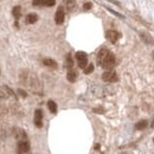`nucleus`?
Here are the masks:
<instances>
[{"label": "nucleus", "mask_w": 154, "mask_h": 154, "mask_svg": "<svg viewBox=\"0 0 154 154\" xmlns=\"http://www.w3.org/2000/svg\"><path fill=\"white\" fill-rule=\"evenodd\" d=\"M37 20H38V16L36 13H30L26 16L25 21H26V24H35Z\"/></svg>", "instance_id": "dca6fc26"}, {"label": "nucleus", "mask_w": 154, "mask_h": 154, "mask_svg": "<svg viewBox=\"0 0 154 154\" xmlns=\"http://www.w3.org/2000/svg\"><path fill=\"white\" fill-rule=\"evenodd\" d=\"M147 125H148V123H147V121H146V120H142V121H140V122H137V123H136L135 128L141 131V129H145V128L147 127Z\"/></svg>", "instance_id": "6ab92c4d"}, {"label": "nucleus", "mask_w": 154, "mask_h": 154, "mask_svg": "<svg viewBox=\"0 0 154 154\" xmlns=\"http://www.w3.org/2000/svg\"><path fill=\"white\" fill-rule=\"evenodd\" d=\"M43 64L46 65V66H49V68H52V69H56V68H57L56 60H54V59H51V58H45V59L43 60Z\"/></svg>", "instance_id": "2eb2a0df"}, {"label": "nucleus", "mask_w": 154, "mask_h": 154, "mask_svg": "<svg viewBox=\"0 0 154 154\" xmlns=\"http://www.w3.org/2000/svg\"><path fill=\"white\" fill-rule=\"evenodd\" d=\"M76 59H77V64L81 69H84L87 65H88V56L85 52L83 51H78L76 52Z\"/></svg>", "instance_id": "7ed1b4c3"}, {"label": "nucleus", "mask_w": 154, "mask_h": 154, "mask_svg": "<svg viewBox=\"0 0 154 154\" xmlns=\"http://www.w3.org/2000/svg\"><path fill=\"white\" fill-rule=\"evenodd\" d=\"M65 19V12H64V7L63 6H59L56 11V14H55V21L57 25H62L64 23Z\"/></svg>", "instance_id": "20e7f679"}, {"label": "nucleus", "mask_w": 154, "mask_h": 154, "mask_svg": "<svg viewBox=\"0 0 154 154\" xmlns=\"http://www.w3.org/2000/svg\"><path fill=\"white\" fill-rule=\"evenodd\" d=\"M35 126L37 128H42L43 127V112L40 109H37L35 112V119H33Z\"/></svg>", "instance_id": "423d86ee"}, {"label": "nucleus", "mask_w": 154, "mask_h": 154, "mask_svg": "<svg viewBox=\"0 0 154 154\" xmlns=\"http://www.w3.org/2000/svg\"><path fill=\"white\" fill-rule=\"evenodd\" d=\"M83 8H84V10H90V8H91V2H87V4H84Z\"/></svg>", "instance_id": "412c9836"}, {"label": "nucleus", "mask_w": 154, "mask_h": 154, "mask_svg": "<svg viewBox=\"0 0 154 154\" xmlns=\"http://www.w3.org/2000/svg\"><path fill=\"white\" fill-rule=\"evenodd\" d=\"M18 148H19L20 153H29L30 152V142L27 141V139L18 141Z\"/></svg>", "instance_id": "0eeeda50"}, {"label": "nucleus", "mask_w": 154, "mask_h": 154, "mask_svg": "<svg viewBox=\"0 0 154 154\" xmlns=\"http://www.w3.org/2000/svg\"><path fill=\"white\" fill-rule=\"evenodd\" d=\"M77 76H78V74H77L76 70H74V69H69V71H68V81L69 82H75L77 79Z\"/></svg>", "instance_id": "ddd939ff"}, {"label": "nucleus", "mask_w": 154, "mask_h": 154, "mask_svg": "<svg viewBox=\"0 0 154 154\" xmlns=\"http://www.w3.org/2000/svg\"><path fill=\"white\" fill-rule=\"evenodd\" d=\"M65 66H66L68 69H72V66H74V60H72V57H71V55H70V54H69V55H66Z\"/></svg>", "instance_id": "a211bd4d"}, {"label": "nucleus", "mask_w": 154, "mask_h": 154, "mask_svg": "<svg viewBox=\"0 0 154 154\" xmlns=\"http://www.w3.org/2000/svg\"><path fill=\"white\" fill-rule=\"evenodd\" d=\"M12 14H13L14 19L17 20L16 24H17V26H18V20H19V18L21 17V8H20V6L13 7V10H12Z\"/></svg>", "instance_id": "f8f14e48"}, {"label": "nucleus", "mask_w": 154, "mask_h": 154, "mask_svg": "<svg viewBox=\"0 0 154 154\" xmlns=\"http://www.w3.org/2000/svg\"><path fill=\"white\" fill-rule=\"evenodd\" d=\"M32 4L35 6H46V7H51L56 4V0H33Z\"/></svg>", "instance_id": "1a4fd4ad"}, {"label": "nucleus", "mask_w": 154, "mask_h": 154, "mask_svg": "<svg viewBox=\"0 0 154 154\" xmlns=\"http://www.w3.org/2000/svg\"><path fill=\"white\" fill-rule=\"evenodd\" d=\"M115 63H116L115 56L109 51V54H108V55L106 56V58L103 59V62H102L101 66H102L103 69H106V70H110L112 68H114Z\"/></svg>", "instance_id": "f03ea898"}, {"label": "nucleus", "mask_w": 154, "mask_h": 154, "mask_svg": "<svg viewBox=\"0 0 154 154\" xmlns=\"http://www.w3.org/2000/svg\"><path fill=\"white\" fill-rule=\"evenodd\" d=\"M48 107H49V110H50L52 114H56V113H57V104H56L54 101H49V102H48Z\"/></svg>", "instance_id": "f3484780"}, {"label": "nucleus", "mask_w": 154, "mask_h": 154, "mask_svg": "<svg viewBox=\"0 0 154 154\" xmlns=\"http://www.w3.org/2000/svg\"><path fill=\"white\" fill-rule=\"evenodd\" d=\"M19 93H20V95H21V96L26 97V93H25V91H23L21 89H19Z\"/></svg>", "instance_id": "4be33fe9"}, {"label": "nucleus", "mask_w": 154, "mask_h": 154, "mask_svg": "<svg viewBox=\"0 0 154 154\" xmlns=\"http://www.w3.org/2000/svg\"><path fill=\"white\" fill-rule=\"evenodd\" d=\"M106 37H107V39H108L110 43H116L117 39L120 38V33H119L117 31H115V30H109V31H107Z\"/></svg>", "instance_id": "6e6552de"}, {"label": "nucleus", "mask_w": 154, "mask_h": 154, "mask_svg": "<svg viewBox=\"0 0 154 154\" xmlns=\"http://www.w3.org/2000/svg\"><path fill=\"white\" fill-rule=\"evenodd\" d=\"M83 70H84V74L85 75H89V74H91L94 71V65L93 64H88Z\"/></svg>", "instance_id": "aec40b11"}, {"label": "nucleus", "mask_w": 154, "mask_h": 154, "mask_svg": "<svg viewBox=\"0 0 154 154\" xmlns=\"http://www.w3.org/2000/svg\"><path fill=\"white\" fill-rule=\"evenodd\" d=\"M102 79H103L104 82H116V81L119 79V77H117V74H116L115 71L108 70V71H106V72L102 75Z\"/></svg>", "instance_id": "39448f33"}, {"label": "nucleus", "mask_w": 154, "mask_h": 154, "mask_svg": "<svg viewBox=\"0 0 154 154\" xmlns=\"http://www.w3.org/2000/svg\"><path fill=\"white\" fill-rule=\"evenodd\" d=\"M108 54H109V51H108L107 49H101V50L98 51V54H97V64H98V65L102 64L103 59L106 58V56H107Z\"/></svg>", "instance_id": "9b49d317"}, {"label": "nucleus", "mask_w": 154, "mask_h": 154, "mask_svg": "<svg viewBox=\"0 0 154 154\" xmlns=\"http://www.w3.org/2000/svg\"><path fill=\"white\" fill-rule=\"evenodd\" d=\"M76 6V0H63V7L66 12H72Z\"/></svg>", "instance_id": "9d476101"}, {"label": "nucleus", "mask_w": 154, "mask_h": 154, "mask_svg": "<svg viewBox=\"0 0 154 154\" xmlns=\"http://www.w3.org/2000/svg\"><path fill=\"white\" fill-rule=\"evenodd\" d=\"M27 87H30L33 91H38L40 89V84H39L37 77L35 76L33 74H30V75H25V78L23 81Z\"/></svg>", "instance_id": "f257e3e1"}, {"label": "nucleus", "mask_w": 154, "mask_h": 154, "mask_svg": "<svg viewBox=\"0 0 154 154\" xmlns=\"http://www.w3.org/2000/svg\"><path fill=\"white\" fill-rule=\"evenodd\" d=\"M14 135L17 137V140L20 141V140H25L26 139V134L23 129H19V128H14Z\"/></svg>", "instance_id": "4468645a"}]
</instances>
